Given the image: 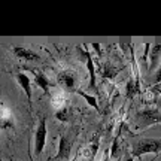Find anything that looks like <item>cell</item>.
Instances as JSON below:
<instances>
[{
    "label": "cell",
    "instance_id": "cell-1",
    "mask_svg": "<svg viewBox=\"0 0 161 161\" xmlns=\"http://www.w3.org/2000/svg\"><path fill=\"white\" fill-rule=\"evenodd\" d=\"M161 152V142L155 139H142L133 145L131 155L142 157L143 154H157Z\"/></svg>",
    "mask_w": 161,
    "mask_h": 161
},
{
    "label": "cell",
    "instance_id": "cell-2",
    "mask_svg": "<svg viewBox=\"0 0 161 161\" xmlns=\"http://www.w3.org/2000/svg\"><path fill=\"white\" fill-rule=\"evenodd\" d=\"M136 124H137L139 128H145V127H149L152 124H157V122H161V112L160 110H139L136 114Z\"/></svg>",
    "mask_w": 161,
    "mask_h": 161
},
{
    "label": "cell",
    "instance_id": "cell-3",
    "mask_svg": "<svg viewBox=\"0 0 161 161\" xmlns=\"http://www.w3.org/2000/svg\"><path fill=\"white\" fill-rule=\"evenodd\" d=\"M46 143V118L42 116V119L39 121V127L36 130V136H35V152L37 155L42 154V151L45 148Z\"/></svg>",
    "mask_w": 161,
    "mask_h": 161
},
{
    "label": "cell",
    "instance_id": "cell-4",
    "mask_svg": "<svg viewBox=\"0 0 161 161\" xmlns=\"http://www.w3.org/2000/svg\"><path fill=\"white\" fill-rule=\"evenodd\" d=\"M78 54H79V58L84 60L86 64V69L90 72V88L92 90H97L96 88V67H94V63H92V58H91V54L82 48H78Z\"/></svg>",
    "mask_w": 161,
    "mask_h": 161
},
{
    "label": "cell",
    "instance_id": "cell-5",
    "mask_svg": "<svg viewBox=\"0 0 161 161\" xmlns=\"http://www.w3.org/2000/svg\"><path fill=\"white\" fill-rule=\"evenodd\" d=\"M70 151H72V140H70L69 137L63 136V137L60 139V145H58V152H57V155L54 157V161L69 160Z\"/></svg>",
    "mask_w": 161,
    "mask_h": 161
},
{
    "label": "cell",
    "instance_id": "cell-6",
    "mask_svg": "<svg viewBox=\"0 0 161 161\" xmlns=\"http://www.w3.org/2000/svg\"><path fill=\"white\" fill-rule=\"evenodd\" d=\"M58 84L61 86H64L67 91H75L76 85V75L70 70H64L58 75Z\"/></svg>",
    "mask_w": 161,
    "mask_h": 161
},
{
    "label": "cell",
    "instance_id": "cell-7",
    "mask_svg": "<svg viewBox=\"0 0 161 161\" xmlns=\"http://www.w3.org/2000/svg\"><path fill=\"white\" fill-rule=\"evenodd\" d=\"M12 51H14V54H15L17 57L23 58V60H25V61H39V60H40V55H39V54L33 52L31 49L23 48V46H15Z\"/></svg>",
    "mask_w": 161,
    "mask_h": 161
},
{
    "label": "cell",
    "instance_id": "cell-8",
    "mask_svg": "<svg viewBox=\"0 0 161 161\" xmlns=\"http://www.w3.org/2000/svg\"><path fill=\"white\" fill-rule=\"evenodd\" d=\"M17 80H18V84L21 85L24 94L27 96V98H29V102H30V98H31V82H30V78L25 73H18Z\"/></svg>",
    "mask_w": 161,
    "mask_h": 161
},
{
    "label": "cell",
    "instance_id": "cell-9",
    "mask_svg": "<svg viewBox=\"0 0 161 161\" xmlns=\"http://www.w3.org/2000/svg\"><path fill=\"white\" fill-rule=\"evenodd\" d=\"M157 42L151 48V70H154L158 66V60H160V52H161V42L160 39H155Z\"/></svg>",
    "mask_w": 161,
    "mask_h": 161
},
{
    "label": "cell",
    "instance_id": "cell-10",
    "mask_svg": "<svg viewBox=\"0 0 161 161\" xmlns=\"http://www.w3.org/2000/svg\"><path fill=\"white\" fill-rule=\"evenodd\" d=\"M119 70L118 67H114L112 64L109 63H103L102 66H100V73L104 76V78H109V79H112V78H115L118 73H119Z\"/></svg>",
    "mask_w": 161,
    "mask_h": 161
},
{
    "label": "cell",
    "instance_id": "cell-11",
    "mask_svg": "<svg viewBox=\"0 0 161 161\" xmlns=\"http://www.w3.org/2000/svg\"><path fill=\"white\" fill-rule=\"evenodd\" d=\"M35 80L36 84L42 88V91L45 92V94H49V80L46 79V76H43L42 73H35Z\"/></svg>",
    "mask_w": 161,
    "mask_h": 161
},
{
    "label": "cell",
    "instance_id": "cell-12",
    "mask_svg": "<svg viewBox=\"0 0 161 161\" xmlns=\"http://www.w3.org/2000/svg\"><path fill=\"white\" fill-rule=\"evenodd\" d=\"M78 94H79L80 97H84L85 98V102L90 106H92L96 110H98V104H97V100H96V97H92V96H90V94H86V92H84V91H80V90H78Z\"/></svg>",
    "mask_w": 161,
    "mask_h": 161
},
{
    "label": "cell",
    "instance_id": "cell-13",
    "mask_svg": "<svg viewBox=\"0 0 161 161\" xmlns=\"http://www.w3.org/2000/svg\"><path fill=\"white\" fill-rule=\"evenodd\" d=\"M55 118H57L58 121H61V122H66V121H69L70 119V110L69 109H60L55 114Z\"/></svg>",
    "mask_w": 161,
    "mask_h": 161
},
{
    "label": "cell",
    "instance_id": "cell-14",
    "mask_svg": "<svg viewBox=\"0 0 161 161\" xmlns=\"http://www.w3.org/2000/svg\"><path fill=\"white\" fill-rule=\"evenodd\" d=\"M136 92H137V84L133 79H130L127 84V97H134Z\"/></svg>",
    "mask_w": 161,
    "mask_h": 161
},
{
    "label": "cell",
    "instance_id": "cell-15",
    "mask_svg": "<svg viewBox=\"0 0 161 161\" xmlns=\"http://www.w3.org/2000/svg\"><path fill=\"white\" fill-rule=\"evenodd\" d=\"M110 154H112V157H115V158H118V157H119V148H118V137H115L114 143H112V148H110Z\"/></svg>",
    "mask_w": 161,
    "mask_h": 161
},
{
    "label": "cell",
    "instance_id": "cell-16",
    "mask_svg": "<svg viewBox=\"0 0 161 161\" xmlns=\"http://www.w3.org/2000/svg\"><path fill=\"white\" fill-rule=\"evenodd\" d=\"M90 148H91V155L96 157V154H97V149H98V136H94L91 145H90Z\"/></svg>",
    "mask_w": 161,
    "mask_h": 161
},
{
    "label": "cell",
    "instance_id": "cell-17",
    "mask_svg": "<svg viewBox=\"0 0 161 161\" xmlns=\"http://www.w3.org/2000/svg\"><path fill=\"white\" fill-rule=\"evenodd\" d=\"M130 42H131V37H119V43L122 49H125L127 46L130 45Z\"/></svg>",
    "mask_w": 161,
    "mask_h": 161
},
{
    "label": "cell",
    "instance_id": "cell-18",
    "mask_svg": "<svg viewBox=\"0 0 161 161\" xmlns=\"http://www.w3.org/2000/svg\"><path fill=\"white\" fill-rule=\"evenodd\" d=\"M158 80H161V69L157 72V76H155V82H158Z\"/></svg>",
    "mask_w": 161,
    "mask_h": 161
},
{
    "label": "cell",
    "instance_id": "cell-19",
    "mask_svg": "<svg viewBox=\"0 0 161 161\" xmlns=\"http://www.w3.org/2000/svg\"><path fill=\"white\" fill-rule=\"evenodd\" d=\"M124 161H134V160H133V155H127Z\"/></svg>",
    "mask_w": 161,
    "mask_h": 161
},
{
    "label": "cell",
    "instance_id": "cell-20",
    "mask_svg": "<svg viewBox=\"0 0 161 161\" xmlns=\"http://www.w3.org/2000/svg\"><path fill=\"white\" fill-rule=\"evenodd\" d=\"M158 106H160V108H161V97L158 98Z\"/></svg>",
    "mask_w": 161,
    "mask_h": 161
},
{
    "label": "cell",
    "instance_id": "cell-21",
    "mask_svg": "<svg viewBox=\"0 0 161 161\" xmlns=\"http://www.w3.org/2000/svg\"><path fill=\"white\" fill-rule=\"evenodd\" d=\"M160 69H161V66H160Z\"/></svg>",
    "mask_w": 161,
    "mask_h": 161
},
{
    "label": "cell",
    "instance_id": "cell-22",
    "mask_svg": "<svg viewBox=\"0 0 161 161\" xmlns=\"http://www.w3.org/2000/svg\"><path fill=\"white\" fill-rule=\"evenodd\" d=\"M73 161H75V160H73Z\"/></svg>",
    "mask_w": 161,
    "mask_h": 161
}]
</instances>
